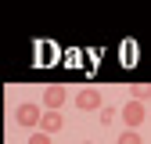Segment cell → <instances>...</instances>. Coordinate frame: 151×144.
<instances>
[{
	"instance_id": "6da1fadb",
	"label": "cell",
	"mask_w": 151,
	"mask_h": 144,
	"mask_svg": "<svg viewBox=\"0 0 151 144\" xmlns=\"http://www.w3.org/2000/svg\"><path fill=\"white\" fill-rule=\"evenodd\" d=\"M43 112H47V108H40V104L25 101V104H18V108H14V122L36 133V130H40V122H43Z\"/></svg>"
},
{
	"instance_id": "7a4b0ae2",
	"label": "cell",
	"mask_w": 151,
	"mask_h": 144,
	"mask_svg": "<svg viewBox=\"0 0 151 144\" xmlns=\"http://www.w3.org/2000/svg\"><path fill=\"white\" fill-rule=\"evenodd\" d=\"M119 119L129 126V130H137V126H144V119H147V112H144V104L140 101H133L129 97L126 104H122V112H119Z\"/></svg>"
},
{
	"instance_id": "3957f363",
	"label": "cell",
	"mask_w": 151,
	"mask_h": 144,
	"mask_svg": "<svg viewBox=\"0 0 151 144\" xmlns=\"http://www.w3.org/2000/svg\"><path fill=\"white\" fill-rule=\"evenodd\" d=\"M76 108H83V112H101V90L97 86H83V90H76Z\"/></svg>"
},
{
	"instance_id": "277c9868",
	"label": "cell",
	"mask_w": 151,
	"mask_h": 144,
	"mask_svg": "<svg viewBox=\"0 0 151 144\" xmlns=\"http://www.w3.org/2000/svg\"><path fill=\"white\" fill-rule=\"evenodd\" d=\"M68 101V86H61V83H50L47 90H43V108L47 112H61V104Z\"/></svg>"
},
{
	"instance_id": "5b68a950",
	"label": "cell",
	"mask_w": 151,
	"mask_h": 144,
	"mask_svg": "<svg viewBox=\"0 0 151 144\" xmlns=\"http://www.w3.org/2000/svg\"><path fill=\"white\" fill-rule=\"evenodd\" d=\"M58 130H65V115H61V112H43L40 133H58Z\"/></svg>"
},
{
	"instance_id": "8992f818",
	"label": "cell",
	"mask_w": 151,
	"mask_h": 144,
	"mask_svg": "<svg viewBox=\"0 0 151 144\" xmlns=\"http://www.w3.org/2000/svg\"><path fill=\"white\" fill-rule=\"evenodd\" d=\"M129 97H133V101H147L151 97V83H133V86H129Z\"/></svg>"
},
{
	"instance_id": "52a82bcc",
	"label": "cell",
	"mask_w": 151,
	"mask_h": 144,
	"mask_svg": "<svg viewBox=\"0 0 151 144\" xmlns=\"http://www.w3.org/2000/svg\"><path fill=\"white\" fill-rule=\"evenodd\" d=\"M119 144H144V140H140L137 130H122V133H119Z\"/></svg>"
},
{
	"instance_id": "ba28073f",
	"label": "cell",
	"mask_w": 151,
	"mask_h": 144,
	"mask_svg": "<svg viewBox=\"0 0 151 144\" xmlns=\"http://www.w3.org/2000/svg\"><path fill=\"white\" fill-rule=\"evenodd\" d=\"M97 115H101V122H104V126H111V122H115V108H101Z\"/></svg>"
},
{
	"instance_id": "9c48e42d",
	"label": "cell",
	"mask_w": 151,
	"mask_h": 144,
	"mask_svg": "<svg viewBox=\"0 0 151 144\" xmlns=\"http://www.w3.org/2000/svg\"><path fill=\"white\" fill-rule=\"evenodd\" d=\"M29 144H50V133H40V130H36V133H29Z\"/></svg>"
},
{
	"instance_id": "30bf717a",
	"label": "cell",
	"mask_w": 151,
	"mask_h": 144,
	"mask_svg": "<svg viewBox=\"0 0 151 144\" xmlns=\"http://www.w3.org/2000/svg\"><path fill=\"white\" fill-rule=\"evenodd\" d=\"M83 144H93V140H83Z\"/></svg>"
}]
</instances>
